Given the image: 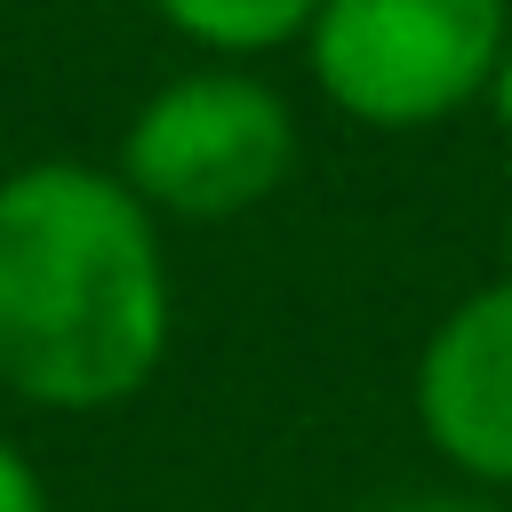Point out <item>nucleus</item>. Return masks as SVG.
<instances>
[{
    "mask_svg": "<svg viewBox=\"0 0 512 512\" xmlns=\"http://www.w3.org/2000/svg\"><path fill=\"white\" fill-rule=\"evenodd\" d=\"M176 328L160 216L96 160L0 176V392L48 416L136 400Z\"/></svg>",
    "mask_w": 512,
    "mask_h": 512,
    "instance_id": "nucleus-1",
    "label": "nucleus"
},
{
    "mask_svg": "<svg viewBox=\"0 0 512 512\" xmlns=\"http://www.w3.org/2000/svg\"><path fill=\"white\" fill-rule=\"evenodd\" d=\"M488 112H496V128H504V144H512V48H504V64H496V88H488Z\"/></svg>",
    "mask_w": 512,
    "mask_h": 512,
    "instance_id": "nucleus-8",
    "label": "nucleus"
},
{
    "mask_svg": "<svg viewBox=\"0 0 512 512\" xmlns=\"http://www.w3.org/2000/svg\"><path fill=\"white\" fill-rule=\"evenodd\" d=\"M408 408L424 448L456 480L512 488V272H496L432 320L408 376Z\"/></svg>",
    "mask_w": 512,
    "mask_h": 512,
    "instance_id": "nucleus-4",
    "label": "nucleus"
},
{
    "mask_svg": "<svg viewBox=\"0 0 512 512\" xmlns=\"http://www.w3.org/2000/svg\"><path fill=\"white\" fill-rule=\"evenodd\" d=\"M0 512H48V480L32 472L16 440H0Z\"/></svg>",
    "mask_w": 512,
    "mask_h": 512,
    "instance_id": "nucleus-6",
    "label": "nucleus"
},
{
    "mask_svg": "<svg viewBox=\"0 0 512 512\" xmlns=\"http://www.w3.org/2000/svg\"><path fill=\"white\" fill-rule=\"evenodd\" d=\"M296 168V112L264 72L240 64H192L160 80L128 128L112 176L160 216V224H232L264 208Z\"/></svg>",
    "mask_w": 512,
    "mask_h": 512,
    "instance_id": "nucleus-3",
    "label": "nucleus"
},
{
    "mask_svg": "<svg viewBox=\"0 0 512 512\" xmlns=\"http://www.w3.org/2000/svg\"><path fill=\"white\" fill-rule=\"evenodd\" d=\"M296 48L344 120L416 136L488 104L512 48V0H320Z\"/></svg>",
    "mask_w": 512,
    "mask_h": 512,
    "instance_id": "nucleus-2",
    "label": "nucleus"
},
{
    "mask_svg": "<svg viewBox=\"0 0 512 512\" xmlns=\"http://www.w3.org/2000/svg\"><path fill=\"white\" fill-rule=\"evenodd\" d=\"M152 16L176 32V40H192V48H208V56H264V48H288V40H304V24L320 16V0H152Z\"/></svg>",
    "mask_w": 512,
    "mask_h": 512,
    "instance_id": "nucleus-5",
    "label": "nucleus"
},
{
    "mask_svg": "<svg viewBox=\"0 0 512 512\" xmlns=\"http://www.w3.org/2000/svg\"><path fill=\"white\" fill-rule=\"evenodd\" d=\"M504 272H512V216H504Z\"/></svg>",
    "mask_w": 512,
    "mask_h": 512,
    "instance_id": "nucleus-9",
    "label": "nucleus"
},
{
    "mask_svg": "<svg viewBox=\"0 0 512 512\" xmlns=\"http://www.w3.org/2000/svg\"><path fill=\"white\" fill-rule=\"evenodd\" d=\"M376 512H496L480 488H408V496H392V504H376Z\"/></svg>",
    "mask_w": 512,
    "mask_h": 512,
    "instance_id": "nucleus-7",
    "label": "nucleus"
}]
</instances>
